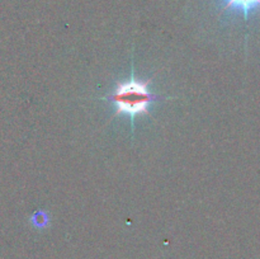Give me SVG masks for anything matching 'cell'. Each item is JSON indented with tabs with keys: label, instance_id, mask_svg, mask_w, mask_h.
Wrapping results in <instances>:
<instances>
[{
	"label": "cell",
	"instance_id": "1",
	"mask_svg": "<svg viewBox=\"0 0 260 259\" xmlns=\"http://www.w3.org/2000/svg\"><path fill=\"white\" fill-rule=\"evenodd\" d=\"M150 83L151 80H137L132 70L129 80L119 83L113 93L104 98L116 104V116L123 113L129 116L132 130L135 128V117L139 114H150V106L162 99V96L152 94L149 90Z\"/></svg>",
	"mask_w": 260,
	"mask_h": 259
},
{
	"label": "cell",
	"instance_id": "2",
	"mask_svg": "<svg viewBox=\"0 0 260 259\" xmlns=\"http://www.w3.org/2000/svg\"><path fill=\"white\" fill-rule=\"evenodd\" d=\"M260 9V0H223L222 10H236L243 13L245 20L248 19L250 13Z\"/></svg>",
	"mask_w": 260,
	"mask_h": 259
}]
</instances>
